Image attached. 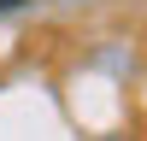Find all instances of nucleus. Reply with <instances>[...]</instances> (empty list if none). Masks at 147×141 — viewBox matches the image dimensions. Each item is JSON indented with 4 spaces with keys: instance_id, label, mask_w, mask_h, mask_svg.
Instances as JSON below:
<instances>
[{
    "instance_id": "f257e3e1",
    "label": "nucleus",
    "mask_w": 147,
    "mask_h": 141,
    "mask_svg": "<svg viewBox=\"0 0 147 141\" xmlns=\"http://www.w3.org/2000/svg\"><path fill=\"white\" fill-rule=\"evenodd\" d=\"M18 6H24V0H0V12H18Z\"/></svg>"
}]
</instances>
